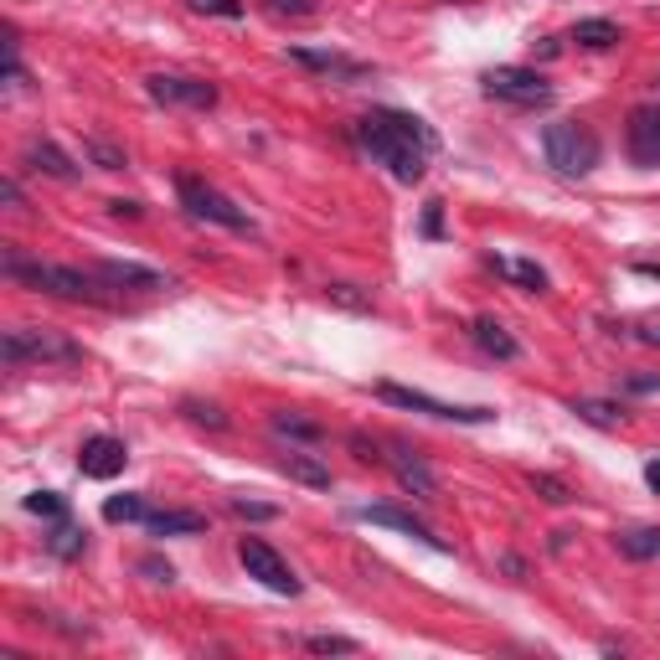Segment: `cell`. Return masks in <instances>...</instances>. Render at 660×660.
<instances>
[{"label": "cell", "mask_w": 660, "mask_h": 660, "mask_svg": "<svg viewBox=\"0 0 660 660\" xmlns=\"http://www.w3.org/2000/svg\"><path fill=\"white\" fill-rule=\"evenodd\" d=\"M377 398L392 407H407V413H428V418H444V424H491L495 407H480V403H439L418 388H398V382H377Z\"/></svg>", "instance_id": "obj_6"}, {"label": "cell", "mask_w": 660, "mask_h": 660, "mask_svg": "<svg viewBox=\"0 0 660 660\" xmlns=\"http://www.w3.org/2000/svg\"><path fill=\"white\" fill-rule=\"evenodd\" d=\"M181 413H187L191 424L212 428V434H222V428H227V418H222V407H217V403H197V398H187V403H181Z\"/></svg>", "instance_id": "obj_28"}, {"label": "cell", "mask_w": 660, "mask_h": 660, "mask_svg": "<svg viewBox=\"0 0 660 660\" xmlns=\"http://www.w3.org/2000/svg\"><path fill=\"white\" fill-rule=\"evenodd\" d=\"M573 413H578V418H589L593 428H619V424H625V407H614V403H593V398H578Z\"/></svg>", "instance_id": "obj_26"}, {"label": "cell", "mask_w": 660, "mask_h": 660, "mask_svg": "<svg viewBox=\"0 0 660 660\" xmlns=\"http://www.w3.org/2000/svg\"><path fill=\"white\" fill-rule=\"evenodd\" d=\"M424 233L428 237H444V202H428L424 206Z\"/></svg>", "instance_id": "obj_37"}, {"label": "cell", "mask_w": 660, "mask_h": 660, "mask_svg": "<svg viewBox=\"0 0 660 660\" xmlns=\"http://www.w3.org/2000/svg\"><path fill=\"white\" fill-rule=\"evenodd\" d=\"M532 491L542 495L547 506H568V501H573V491H568V485H562L558 474H532Z\"/></svg>", "instance_id": "obj_30"}, {"label": "cell", "mask_w": 660, "mask_h": 660, "mask_svg": "<svg viewBox=\"0 0 660 660\" xmlns=\"http://www.w3.org/2000/svg\"><path fill=\"white\" fill-rule=\"evenodd\" d=\"M0 269L5 279H21V284L32 289H47L57 300H83V305H103L109 294H103V279L93 269H68V264H42V258H21V254H5L0 258Z\"/></svg>", "instance_id": "obj_2"}, {"label": "cell", "mask_w": 660, "mask_h": 660, "mask_svg": "<svg viewBox=\"0 0 660 660\" xmlns=\"http://www.w3.org/2000/svg\"><path fill=\"white\" fill-rule=\"evenodd\" d=\"M305 650H315V656H351L356 640H346V635H305Z\"/></svg>", "instance_id": "obj_31"}, {"label": "cell", "mask_w": 660, "mask_h": 660, "mask_svg": "<svg viewBox=\"0 0 660 660\" xmlns=\"http://www.w3.org/2000/svg\"><path fill=\"white\" fill-rule=\"evenodd\" d=\"M109 212L114 217H139V202H109Z\"/></svg>", "instance_id": "obj_41"}, {"label": "cell", "mask_w": 660, "mask_h": 660, "mask_svg": "<svg viewBox=\"0 0 660 660\" xmlns=\"http://www.w3.org/2000/svg\"><path fill=\"white\" fill-rule=\"evenodd\" d=\"M26 511L42 516V522H63V516H68V501H63L57 491H32L26 495Z\"/></svg>", "instance_id": "obj_27"}, {"label": "cell", "mask_w": 660, "mask_h": 660, "mask_svg": "<svg viewBox=\"0 0 660 660\" xmlns=\"http://www.w3.org/2000/svg\"><path fill=\"white\" fill-rule=\"evenodd\" d=\"M145 526L155 537H197V532H206V516L202 511H150Z\"/></svg>", "instance_id": "obj_19"}, {"label": "cell", "mask_w": 660, "mask_h": 660, "mask_svg": "<svg viewBox=\"0 0 660 660\" xmlns=\"http://www.w3.org/2000/svg\"><path fill=\"white\" fill-rule=\"evenodd\" d=\"M392 474L403 480V491H413L418 501H439V480H434V470H428L418 455H407V449H398V455H388Z\"/></svg>", "instance_id": "obj_15"}, {"label": "cell", "mask_w": 660, "mask_h": 660, "mask_svg": "<svg viewBox=\"0 0 660 660\" xmlns=\"http://www.w3.org/2000/svg\"><path fill=\"white\" fill-rule=\"evenodd\" d=\"M480 83H485L491 99L516 103V109H547L552 103V88H547V78L537 68H491Z\"/></svg>", "instance_id": "obj_7"}, {"label": "cell", "mask_w": 660, "mask_h": 660, "mask_svg": "<svg viewBox=\"0 0 660 660\" xmlns=\"http://www.w3.org/2000/svg\"><path fill=\"white\" fill-rule=\"evenodd\" d=\"M145 93L166 109H212L217 103V83L206 78H181V72H150L145 78Z\"/></svg>", "instance_id": "obj_9"}, {"label": "cell", "mask_w": 660, "mask_h": 660, "mask_svg": "<svg viewBox=\"0 0 660 660\" xmlns=\"http://www.w3.org/2000/svg\"><path fill=\"white\" fill-rule=\"evenodd\" d=\"M237 562H243V568H248V578H258L269 593H284V599H294V593L305 589V583L294 578V568H289V562L279 558L269 542H264V537H243V542H237Z\"/></svg>", "instance_id": "obj_8"}, {"label": "cell", "mask_w": 660, "mask_h": 660, "mask_svg": "<svg viewBox=\"0 0 660 660\" xmlns=\"http://www.w3.org/2000/svg\"><path fill=\"white\" fill-rule=\"evenodd\" d=\"M629 392H660V377H629Z\"/></svg>", "instance_id": "obj_39"}, {"label": "cell", "mask_w": 660, "mask_h": 660, "mask_svg": "<svg viewBox=\"0 0 660 660\" xmlns=\"http://www.w3.org/2000/svg\"><path fill=\"white\" fill-rule=\"evenodd\" d=\"M614 547H619L629 562H656L660 558V526H629V532L614 537Z\"/></svg>", "instance_id": "obj_20"}, {"label": "cell", "mask_w": 660, "mask_h": 660, "mask_svg": "<svg viewBox=\"0 0 660 660\" xmlns=\"http://www.w3.org/2000/svg\"><path fill=\"white\" fill-rule=\"evenodd\" d=\"M289 63L321 72V78H340V83H356V78L372 72L367 63H351V57H340V52H315V47H289Z\"/></svg>", "instance_id": "obj_13"}, {"label": "cell", "mask_w": 660, "mask_h": 660, "mask_svg": "<svg viewBox=\"0 0 660 660\" xmlns=\"http://www.w3.org/2000/svg\"><path fill=\"white\" fill-rule=\"evenodd\" d=\"M26 166L42 170V176H52V181H78V166H72V155H63L52 139H36V145H26Z\"/></svg>", "instance_id": "obj_17"}, {"label": "cell", "mask_w": 660, "mask_h": 660, "mask_svg": "<svg viewBox=\"0 0 660 660\" xmlns=\"http://www.w3.org/2000/svg\"><path fill=\"white\" fill-rule=\"evenodd\" d=\"M542 150H547V166L562 170V176H589L599 166V135L589 124L578 119H558L542 130Z\"/></svg>", "instance_id": "obj_4"}, {"label": "cell", "mask_w": 660, "mask_h": 660, "mask_svg": "<svg viewBox=\"0 0 660 660\" xmlns=\"http://www.w3.org/2000/svg\"><path fill=\"white\" fill-rule=\"evenodd\" d=\"M0 361H5V367H78V361H83V346L68 340L63 331L16 325V331L0 336Z\"/></svg>", "instance_id": "obj_3"}, {"label": "cell", "mask_w": 660, "mask_h": 660, "mask_svg": "<svg viewBox=\"0 0 660 660\" xmlns=\"http://www.w3.org/2000/svg\"><path fill=\"white\" fill-rule=\"evenodd\" d=\"M470 336H474V346H480L485 356H495V361H516V356H522L516 336H511L501 321H491V315H480V321L470 325Z\"/></svg>", "instance_id": "obj_16"}, {"label": "cell", "mask_w": 660, "mask_h": 660, "mask_svg": "<svg viewBox=\"0 0 660 660\" xmlns=\"http://www.w3.org/2000/svg\"><path fill=\"white\" fill-rule=\"evenodd\" d=\"M124 459H130L124 439H114V434H93V439H83V449H78V470H83L88 480H114V474L124 470Z\"/></svg>", "instance_id": "obj_12"}, {"label": "cell", "mask_w": 660, "mask_h": 660, "mask_svg": "<svg viewBox=\"0 0 660 660\" xmlns=\"http://www.w3.org/2000/svg\"><path fill=\"white\" fill-rule=\"evenodd\" d=\"M356 522H367V526H392V532H403V537H413V542H424V547H434V552H455V547L444 542V537H434L413 511H403V506H361L356 511Z\"/></svg>", "instance_id": "obj_11"}, {"label": "cell", "mask_w": 660, "mask_h": 660, "mask_svg": "<svg viewBox=\"0 0 660 660\" xmlns=\"http://www.w3.org/2000/svg\"><path fill=\"white\" fill-rule=\"evenodd\" d=\"M485 264H491L495 273H506V279H516L522 289H532V294H542V289H547V273L537 269L532 258H501V254H491Z\"/></svg>", "instance_id": "obj_23"}, {"label": "cell", "mask_w": 660, "mask_h": 660, "mask_svg": "<svg viewBox=\"0 0 660 660\" xmlns=\"http://www.w3.org/2000/svg\"><path fill=\"white\" fill-rule=\"evenodd\" d=\"M233 511L243 516V522H273V516H279L273 506H264V501H243V495H233Z\"/></svg>", "instance_id": "obj_35"}, {"label": "cell", "mask_w": 660, "mask_h": 660, "mask_svg": "<svg viewBox=\"0 0 660 660\" xmlns=\"http://www.w3.org/2000/svg\"><path fill=\"white\" fill-rule=\"evenodd\" d=\"M356 139H361V150L372 155L377 166H388L392 181H424V166L428 155L439 150V135L428 130L424 119L403 114V109H372V114L356 124Z\"/></svg>", "instance_id": "obj_1"}, {"label": "cell", "mask_w": 660, "mask_h": 660, "mask_svg": "<svg viewBox=\"0 0 660 660\" xmlns=\"http://www.w3.org/2000/svg\"><path fill=\"white\" fill-rule=\"evenodd\" d=\"M640 340H650V346H660V325H645Z\"/></svg>", "instance_id": "obj_42"}, {"label": "cell", "mask_w": 660, "mask_h": 660, "mask_svg": "<svg viewBox=\"0 0 660 660\" xmlns=\"http://www.w3.org/2000/svg\"><path fill=\"white\" fill-rule=\"evenodd\" d=\"M279 470H284L289 480L310 485V491H331V465H321L315 455H300V449H289V455H279Z\"/></svg>", "instance_id": "obj_18"}, {"label": "cell", "mask_w": 660, "mask_h": 660, "mask_svg": "<svg viewBox=\"0 0 660 660\" xmlns=\"http://www.w3.org/2000/svg\"><path fill=\"white\" fill-rule=\"evenodd\" d=\"M139 573L150 578V583H176V568L160 562V558H139Z\"/></svg>", "instance_id": "obj_36"}, {"label": "cell", "mask_w": 660, "mask_h": 660, "mask_svg": "<svg viewBox=\"0 0 660 660\" xmlns=\"http://www.w3.org/2000/svg\"><path fill=\"white\" fill-rule=\"evenodd\" d=\"M109 289H166V273L145 269V264H124V258H103L93 269Z\"/></svg>", "instance_id": "obj_14"}, {"label": "cell", "mask_w": 660, "mask_h": 660, "mask_svg": "<svg viewBox=\"0 0 660 660\" xmlns=\"http://www.w3.org/2000/svg\"><path fill=\"white\" fill-rule=\"evenodd\" d=\"M625 150H629V160H635L640 170H656V166H660V109H656V103H640V109H629Z\"/></svg>", "instance_id": "obj_10"}, {"label": "cell", "mask_w": 660, "mask_h": 660, "mask_svg": "<svg viewBox=\"0 0 660 660\" xmlns=\"http://www.w3.org/2000/svg\"><path fill=\"white\" fill-rule=\"evenodd\" d=\"M640 273H650V279H660V264H635Z\"/></svg>", "instance_id": "obj_43"}, {"label": "cell", "mask_w": 660, "mask_h": 660, "mask_svg": "<svg viewBox=\"0 0 660 660\" xmlns=\"http://www.w3.org/2000/svg\"><path fill=\"white\" fill-rule=\"evenodd\" d=\"M88 160H99V170H124V150H114L109 139H88Z\"/></svg>", "instance_id": "obj_32"}, {"label": "cell", "mask_w": 660, "mask_h": 660, "mask_svg": "<svg viewBox=\"0 0 660 660\" xmlns=\"http://www.w3.org/2000/svg\"><path fill=\"white\" fill-rule=\"evenodd\" d=\"M273 434H284V439H300V444H321L325 428L300 418V413H273Z\"/></svg>", "instance_id": "obj_24"}, {"label": "cell", "mask_w": 660, "mask_h": 660, "mask_svg": "<svg viewBox=\"0 0 660 660\" xmlns=\"http://www.w3.org/2000/svg\"><path fill=\"white\" fill-rule=\"evenodd\" d=\"M269 16H315V0H264Z\"/></svg>", "instance_id": "obj_33"}, {"label": "cell", "mask_w": 660, "mask_h": 660, "mask_svg": "<svg viewBox=\"0 0 660 660\" xmlns=\"http://www.w3.org/2000/svg\"><path fill=\"white\" fill-rule=\"evenodd\" d=\"M645 480H650V491L660 495V459H645Z\"/></svg>", "instance_id": "obj_40"}, {"label": "cell", "mask_w": 660, "mask_h": 660, "mask_svg": "<svg viewBox=\"0 0 660 660\" xmlns=\"http://www.w3.org/2000/svg\"><path fill=\"white\" fill-rule=\"evenodd\" d=\"M47 552L52 558H63V562H72V558H83L88 552V532L78 522H52V537H47Z\"/></svg>", "instance_id": "obj_21"}, {"label": "cell", "mask_w": 660, "mask_h": 660, "mask_svg": "<svg viewBox=\"0 0 660 660\" xmlns=\"http://www.w3.org/2000/svg\"><path fill=\"white\" fill-rule=\"evenodd\" d=\"M0 202H5V206H21V187H16V181H11V176L0 181Z\"/></svg>", "instance_id": "obj_38"}, {"label": "cell", "mask_w": 660, "mask_h": 660, "mask_svg": "<svg viewBox=\"0 0 660 660\" xmlns=\"http://www.w3.org/2000/svg\"><path fill=\"white\" fill-rule=\"evenodd\" d=\"M150 511H145V495H109L103 501V522H145Z\"/></svg>", "instance_id": "obj_25"}, {"label": "cell", "mask_w": 660, "mask_h": 660, "mask_svg": "<svg viewBox=\"0 0 660 660\" xmlns=\"http://www.w3.org/2000/svg\"><path fill=\"white\" fill-rule=\"evenodd\" d=\"M191 11H206V16H227V21H237L243 16V5L237 0H187Z\"/></svg>", "instance_id": "obj_34"}, {"label": "cell", "mask_w": 660, "mask_h": 660, "mask_svg": "<svg viewBox=\"0 0 660 660\" xmlns=\"http://www.w3.org/2000/svg\"><path fill=\"white\" fill-rule=\"evenodd\" d=\"M573 42L589 52H609V47H619V26H614L609 16H589L573 26Z\"/></svg>", "instance_id": "obj_22"}, {"label": "cell", "mask_w": 660, "mask_h": 660, "mask_svg": "<svg viewBox=\"0 0 660 660\" xmlns=\"http://www.w3.org/2000/svg\"><path fill=\"white\" fill-rule=\"evenodd\" d=\"M176 191H181V206H187L197 222H217V227H227V233H254V217H248L233 197H222L217 187H206L202 176H181Z\"/></svg>", "instance_id": "obj_5"}, {"label": "cell", "mask_w": 660, "mask_h": 660, "mask_svg": "<svg viewBox=\"0 0 660 660\" xmlns=\"http://www.w3.org/2000/svg\"><path fill=\"white\" fill-rule=\"evenodd\" d=\"M325 300H336L346 310H361V315H372V294H356V284H325Z\"/></svg>", "instance_id": "obj_29"}, {"label": "cell", "mask_w": 660, "mask_h": 660, "mask_svg": "<svg viewBox=\"0 0 660 660\" xmlns=\"http://www.w3.org/2000/svg\"><path fill=\"white\" fill-rule=\"evenodd\" d=\"M656 88H660V78H656Z\"/></svg>", "instance_id": "obj_44"}]
</instances>
